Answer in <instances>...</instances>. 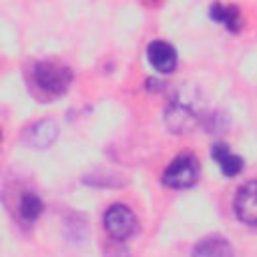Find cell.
<instances>
[{
    "mask_svg": "<svg viewBox=\"0 0 257 257\" xmlns=\"http://www.w3.org/2000/svg\"><path fill=\"white\" fill-rule=\"evenodd\" d=\"M56 137H58V124L54 120L42 118L24 128L22 143L32 149H46L56 141Z\"/></svg>",
    "mask_w": 257,
    "mask_h": 257,
    "instance_id": "5b68a950",
    "label": "cell"
},
{
    "mask_svg": "<svg viewBox=\"0 0 257 257\" xmlns=\"http://www.w3.org/2000/svg\"><path fill=\"white\" fill-rule=\"evenodd\" d=\"M233 209L239 221L257 227V179L247 181L245 185L239 187L233 201Z\"/></svg>",
    "mask_w": 257,
    "mask_h": 257,
    "instance_id": "277c9868",
    "label": "cell"
},
{
    "mask_svg": "<svg viewBox=\"0 0 257 257\" xmlns=\"http://www.w3.org/2000/svg\"><path fill=\"white\" fill-rule=\"evenodd\" d=\"M28 82L32 84V92L38 98L52 100L68 90L72 84V70L62 62L38 60L30 66Z\"/></svg>",
    "mask_w": 257,
    "mask_h": 257,
    "instance_id": "6da1fadb",
    "label": "cell"
},
{
    "mask_svg": "<svg viewBox=\"0 0 257 257\" xmlns=\"http://www.w3.org/2000/svg\"><path fill=\"white\" fill-rule=\"evenodd\" d=\"M102 223H104V229H106L108 237L114 239V241H126L137 233L135 213L128 207L120 205V203H114L104 211Z\"/></svg>",
    "mask_w": 257,
    "mask_h": 257,
    "instance_id": "3957f363",
    "label": "cell"
},
{
    "mask_svg": "<svg viewBox=\"0 0 257 257\" xmlns=\"http://www.w3.org/2000/svg\"><path fill=\"white\" fill-rule=\"evenodd\" d=\"M209 16L215 22H221L229 32H239V28H241V12L237 6H227V4L215 2L209 8Z\"/></svg>",
    "mask_w": 257,
    "mask_h": 257,
    "instance_id": "ba28073f",
    "label": "cell"
},
{
    "mask_svg": "<svg viewBox=\"0 0 257 257\" xmlns=\"http://www.w3.org/2000/svg\"><path fill=\"white\" fill-rule=\"evenodd\" d=\"M199 177H201V165L197 157L193 153H181L165 169L161 181L171 189H189L199 181Z\"/></svg>",
    "mask_w": 257,
    "mask_h": 257,
    "instance_id": "7a4b0ae2",
    "label": "cell"
},
{
    "mask_svg": "<svg viewBox=\"0 0 257 257\" xmlns=\"http://www.w3.org/2000/svg\"><path fill=\"white\" fill-rule=\"evenodd\" d=\"M42 209H44V205L36 193H28V191L22 193L20 203H18V215H20V221L24 225H32L40 217Z\"/></svg>",
    "mask_w": 257,
    "mask_h": 257,
    "instance_id": "9c48e42d",
    "label": "cell"
},
{
    "mask_svg": "<svg viewBox=\"0 0 257 257\" xmlns=\"http://www.w3.org/2000/svg\"><path fill=\"white\" fill-rule=\"evenodd\" d=\"M147 60L157 72H163V74H169L177 68V52L173 44L165 40H153L147 46Z\"/></svg>",
    "mask_w": 257,
    "mask_h": 257,
    "instance_id": "8992f818",
    "label": "cell"
},
{
    "mask_svg": "<svg viewBox=\"0 0 257 257\" xmlns=\"http://www.w3.org/2000/svg\"><path fill=\"white\" fill-rule=\"evenodd\" d=\"M211 157L219 165V169L225 177H235L243 171V159L237 157L235 153H231V149L223 143H215L211 147Z\"/></svg>",
    "mask_w": 257,
    "mask_h": 257,
    "instance_id": "52a82bcc",
    "label": "cell"
},
{
    "mask_svg": "<svg viewBox=\"0 0 257 257\" xmlns=\"http://www.w3.org/2000/svg\"><path fill=\"white\" fill-rule=\"evenodd\" d=\"M195 255H231L233 249L231 245L227 243V239H221V237H209V239H203L195 249H193Z\"/></svg>",
    "mask_w": 257,
    "mask_h": 257,
    "instance_id": "30bf717a",
    "label": "cell"
}]
</instances>
